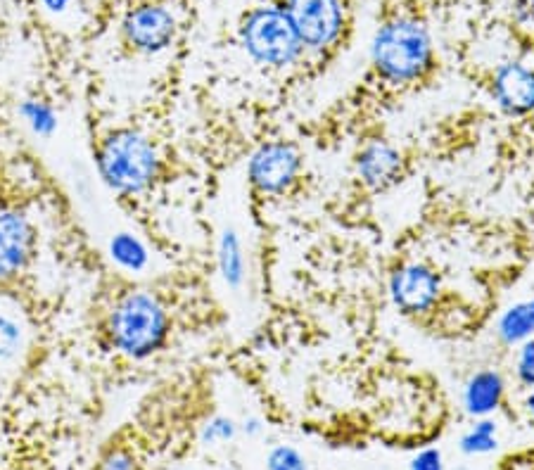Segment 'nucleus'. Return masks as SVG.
Segmentation results:
<instances>
[{"label": "nucleus", "mask_w": 534, "mask_h": 470, "mask_svg": "<svg viewBox=\"0 0 534 470\" xmlns=\"http://www.w3.org/2000/svg\"><path fill=\"white\" fill-rule=\"evenodd\" d=\"M107 335L124 357L148 359L167 340L169 316L150 292H129L110 311Z\"/></svg>", "instance_id": "f257e3e1"}, {"label": "nucleus", "mask_w": 534, "mask_h": 470, "mask_svg": "<svg viewBox=\"0 0 534 470\" xmlns=\"http://www.w3.org/2000/svg\"><path fill=\"white\" fill-rule=\"evenodd\" d=\"M98 174L119 195H138L160 174V155L143 133L122 129L100 143Z\"/></svg>", "instance_id": "f03ea898"}, {"label": "nucleus", "mask_w": 534, "mask_h": 470, "mask_svg": "<svg viewBox=\"0 0 534 470\" xmlns=\"http://www.w3.org/2000/svg\"><path fill=\"white\" fill-rule=\"evenodd\" d=\"M432 62V43L428 29L416 19H392L380 27L373 41V65L385 79H418Z\"/></svg>", "instance_id": "7ed1b4c3"}, {"label": "nucleus", "mask_w": 534, "mask_h": 470, "mask_svg": "<svg viewBox=\"0 0 534 470\" xmlns=\"http://www.w3.org/2000/svg\"><path fill=\"white\" fill-rule=\"evenodd\" d=\"M240 43L254 62L269 67H288L304 50L283 5H264L247 12L240 24Z\"/></svg>", "instance_id": "20e7f679"}, {"label": "nucleus", "mask_w": 534, "mask_h": 470, "mask_svg": "<svg viewBox=\"0 0 534 470\" xmlns=\"http://www.w3.org/2000/svg\"><path fill=\"white\" fill-rule=\"evenodd\" d=\"M283 8L304 48L323 50L338 41L345 24L342 0H285Z\"/></svg>", "instance_id": "39448f33"}, {"label": "nucleus", "mask_w": 534, "mask_h": 470, "mask_svg": "<svg viewBox=\"0 0 534 470\" xmlns=\"http://www.w3.org/2000/svg\"><path fill=\"white\" fill-rule=\"evenodd\" d=\"M34 226L15 207H0V285L15 283L34 257Z\"/></svg>", "instance_id": "423d86ee"}, {"label": "nucleus", "mask_w": 534, "mask_h": 470, "mask_svg": "<svg viewBox=\"0 0 534 470\" xmlns=\"http://www.w3.org/2000/svg\"><path fill=\"white\" fill-rule=\"evenodd\" d=\"M124 38L126 43L143 55H155L167 50L176 38V17L164 5L148 3L131 10L124 19Z\"/></svg>", "instance_id": "0eeeda50"}, {"label": "nucleus", "mask_w": 534, "mask_h": 470, "mask_svg": "<svg viewBox=\"0 0 534 470\" xmlns=\"http://www.w3.org/2000/svg\"><path fill=\"white\" fill-rule=\"evenodd\" d=\"M300 171V152L288 143H266L252 155L247 176L259 193L278 195L288 190Z\"/></svg>", "instance_id": "6e6552de"}, {"label": "nucleus", "mask_w": 534, "mask_h": 470, "mask_svg": "<svg viewBox=\"0 0 534 470\" xmlns=\"http://www.w3.org/2000/svg\"><path fill=\"white\" fill-rule=\"evenodd\" d=\"M390 292L394 304L406 314H421L435 304L440 283L428 266L406 264L392 276Z\"/></svg>", "instance_id": "1a4fd4ad"}, {"label": "nucleus", "mask_w": 534, "mask_h": 470, "mask_svg": "<svg viewBox=\"0 0 534 470\" xmlns=\"http://www.w3.org/2000/svg\"><path fill=\"white\" fill-rule=\"evenodd\" d=\"M494 98L508 114H527L534 110V69L508 62L494 74Z\"/></svg>", "instance_id": "9d476101"}, {"label": "nucleus", "mask_w": 534, "mask_h": 470, "mask_svg": "<svg viewBox=\"0 0 534 470\" xmlns=\"http://www.w3.org/2000/svg\"><path fill=\"white\" fill-rule=\"evenodd\" d=\"M356 169H359V176L368 186L383 188L397 179L402 160H399V152L392 145L375 141L359 152Z\"/></svg>", "instance_id": "9b49d317"}, {"label": "nucleus", "mask_w": 534, "mask_h": 470, "mask_svg": "<svg viewBox=\"0 0 534 470\" xmlns=\"http://www.w3.org/2000/svg\"><path fill=\"white\" fill-rule=\"evenodd\" d=\"M504 397V378L497 371H478L463 390V406L470 416L487 418L499 409Z\"/></svg>", "instance_id": "f8f14e48"}, {"label": "nucleus", "mask_w": 534, "mask_h": 470, "mask_svg": "<svg viewBox=\"0 0 534 470\" xmlns=\"http://www.w3.org/2000/svg\"><path fill=\"white\" fill-rule=\"evenodd\" d=\"M219 269L228 288H240L245 281V254L238 233L226 228L219 240Z\"/></svg>", "instance_id": "ddd939ff"}, {"label": "nucleus", "mask_w": 534, "mask_h": 470, "mask_svg": "<svg viewBox=\"0 0 534 470\" xmlns=\"http://www.w3.org/2000/svg\"><path fill=\"white\" fill-rule=\"evenodd\" d=\"M497 333L506 345H518V342L530 340L534 333V300L520 302L508 309L499 319Z\"/></svg>", "instance_id": "4468645a"}, {"label": "nucleus", "mask_w": 534, "mask_h": 470, "mask_svg": "<svg viewBox=\"0 0 534 470\" xmlns=\"http://www.w3.org/2000/svg\"><path fill=\"white\" fill-rule=\"evenodd\" d=\"M110 257L124 271H143L148 266V250L133 233H117L110 238Z\"/></svg>", "instance_id": "2eb2a0df"}, {"label": "nucleus", "mask_w": 534, "mask_h": 470, "mask_svg": "<svg viewBox=\"0 0 534 470\" xmlns=\"http://www.w3.org/2000/svg\"><path fill=\"white\" fill-rule=\"evenodd\" d=\"M499 447L497 442V423L487 421V418H480L473 428L468 430L466 435L461 437L459 449L466 456H482V454H492L494 449Z\"/></svg>", "instance_id": "dca6fc26"}, {"label": "nucleus", "mask_w": 534, "mask_h": 470, "mask_svg": "<svg viewBox=\"0 0 534 470\" xmlns=\"http://www.w3.org/2000/svg\"><path fill=\"white\" fill-rule=\"evenodd\" d=\"M19 117L41 138H50L57 131V112L43 100H24L19 105Z\"/></svg>", "instance_id": "f3484780"}, {"label": "nucleus", "mask_w": 534, "mask_h": 470, "mask_svg": "<svg viewBox=\"0 0 534 470\" xmlns=\"http://www.w3.org/2000/svg\"><path fill=\"white\" fill-rule=\"evenodd\" d=\"M266 468L269 470H309L307 459L290 444H278L266 456Z\"/></svg>", "instance_id": "a211bd4d"}, {"label": "nucleus", "mask_w": 534, "mask_h": 470, "mask_svg": "<svg viewBox=\"0 0 534 470\" xmlns=\"http://www.w3.org/2000/svg\"><path fill=\"white\" fill-rule=\"evenodd\" d=\"M22 349V328L10 316L0 314V359H15Z\"/></svg>", "instance_id": "6ab92c4d"}, {"label": "nucleus", "mask_w": 534, "mask_h": 470, "mask_svg": "<svg viewBox=\"0 0 534 470\" xmlns=\"http://www.w3.org/2000/svg\"><path fill=\"white\" fill-rule=\"evenodd\" d=\"M235 433H238V425H235V421H231V418H226V416H216L212 418V421H207L205 428H202L200 440L202 444H207V447H214V444L233 440Z\"/></svg>", "instance_id": "aec40b11"}, {"label": "nucleus", "mask_w": 534, "mask_h": 470, "mask_svg": "<svg viewBox=\"0 0 534 470\" xmlns=\"http://www.w3.org/2000/svg\"><path fill=\"white\" fill-rule=\"evenodd\" d=\"M95 470H141V463L129 447H112L103 454Z\"/></svg>", "instance_id": "412c9836"}, {"label": "nucleus", "mask_w": 534, "mask_h": 470, "mask_svg": "<svg viewBox=\"0 0 534 470\" xmlns=\"http://www.w3.org/2000/svg\"><path fill=\"white\" fill-rule=\"evenodd\" d=\"M516 373L525 387H534V340H525L523 349H520Z\"/></svg>", "instance_id": "4be33fe9"}, {"label": "nucleus", "mask_w": 534, "mask_h": 470, "mask_svg": "<svg viewBox=\"0 0 534 470\" xmlns=\"http://www.w3.org/2000/svg\"><path fill=\"white\" fill-rule=\"evenodd\" d=\"M409 470H444V456L440 449L428 447L413 456L409 463Z\"/></svg>", "instance_id": "5701e85b"}, {"label": "nucleus", "mask_w": 534, "mask_h": 470, "mask_svg": "<svg viewBox=\"0 0 534 470\" xmlns=\"http://www.w3.org/2000/svg\"><path fill=\"white\" fill-rule=\"evenodd\" d=\"M262 421H259V418H247V421L243 423V433L245 435H259L262 433Z\"/></svg>", "instance_id": "b1692460"}, {"label": "nucleus", "mask_w": 534, "mask_h": 470, "mask_svg": "<svg viewBox=\"0 0 534 470\" xmlns=\"http://www.w3.org/2000/svg\"><path fill=\"white\" fill-rule=\"evenodd\" d=\"M69 3H72V0H43V5H46L50 12H55V15L65 12Z\"/></svg>", "instance_id": "393cba45"}, {"label": "nucleus", "mask_w": 534, "mask_h": 470, "mask_svg": "<svg viewBox=\"0 0 534 470\" xmlns=\"http://www.w3.org/2000/svg\"><path fill=\"white\" fill-rule=\"evenodd\" d=\"M520 17H534V0H516Z\"/></svg>", "instance_id": "a878e982"}, {"label": "nucleus", "mask_w": 534, "mask_h": 470, "mask_svg": "<svg viewBox=\"0 0 534 470\" xmlns=\"http://www.w3.org/2000/svg\"><path fill=\"white\" fill-rule=\"evenodd\" d=\"M525 406H527V411H530V416L534 418V392H532V395H530V397H527V399H525Z\"/></svg>", "instance_id": "bb28decb"}, {"label": "nucleus", "mask_w": 534, "mask_h": 470, "mask_svg": "<svg viewBox=\"0 0 534 470\" xmlns=\"http://www.w3.org/2000/svg\"><path fill=\"white\" fill-rule=\"evenodd\" d=\"M454 470H470V468H466V466H459V468H454Z\"/></svg>", "instance_id": "cd10ccee"}, {"label": "nucleus", "mask_w": 534, "mask_h": 470, "mask_svg": "<svg viewBox=\"0 0 534 470\" xmlns=\"http://www.w3.org/2000/svg\"><path fill=\"white\" fill-rule=\"evenodd\" d=\"M171 470H190V468H171Z\"/></svg>", "instance_id": "c85d7f7f"}]
</instances>
